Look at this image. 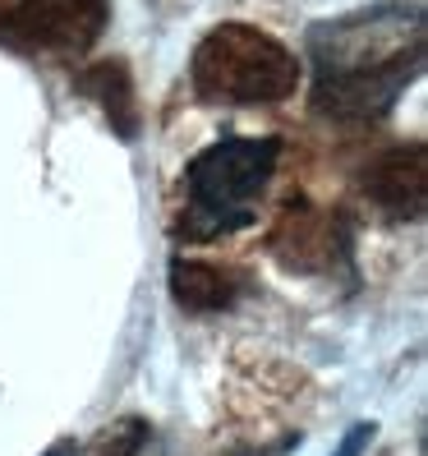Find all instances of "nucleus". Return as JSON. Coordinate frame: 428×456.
<instances>
[{"label":"nucleus","instance_id":"1","mask_svg":"<svg viewBox=\"0 0 428 456\" xmlns=\"http://www.w3.org/2000/svg\"><path fill=\"white\" fill-rule=\"evenodd\" d=\"M313 102L336 120H378L424 61V10L373 5L309 33Z\"/></svg>","mask_w":428,"mask_h":456},{"label":"nucleus","instance_id":"2","mask_svg":"<svg viewBox=\"0 0 428 456\" xmlns=\"http://www.w3.org/2000/svg\"><path fill=\"white\" fill-rule=\"evenodd\" d=\"M277 139H222L184 167V222L190 240H217L254 222V203L277 171Z\"/></svg>","mask_w":428,"mask_h":456},{"label":"nucleus","instance_id":"3","mask_svg":"<svg viewBox=\"0 0 428 456\" xmlns=\"http://www.w3.org/2000/svg\"><path fill=\"white\" fill-rule=\"evenodd\" d=\"M194 93L222 106H258L281 102L300 84V61L290 51L249 23H222L212 28L190 61Z\"/></svg>","mask_w":428,"mask_h":456},{"label":"nucleus","instance_id":"4","mask_svg":"<svg viewBox=\"0 0 428 456\" xmlns=\"http://www.w3.org/2000/svg\"><path fill=\"white\" fill-rule=\"evenodd\" d=\"M0 28L46 51H88L106 28V0H14Z\"/></svg>","mask_w":428,"mask_h":456},{"label":"nucleus","instance_id":"5","mask_svg":"<svg viewBox=\"0 0 428 456\" xmlns=\"http://www.w3.org/2000/svg\"><path fill=\"white\" fill-rule=\"evenodd\" d=\"M368 199L378 203L387 217L419 222L428 208V148L424 143H400L387 148L364 175Z\"/></svg>","mask_w":428,"mask_h":456},{"label":"nucleus","instance_id":"6","mask_svg":"<svg viewBox=\"0 0 428 456\" xmlns=\"http://www.w3.org/2000/svg\"><path fill=\"white\" fill-rule=\"evenodd\" d=\"M267 245H272V254L286 267L309 273V267H323L327 254H332V222L323 217V212H313L309 203H290Z\"/></svg>","mask_w":428,"mask_h":456},{"label":"nucleus","instance_id":"7","mask_svg":"<svg viewBox=\"0 0 428 456\" xmlns=\"http://www.w3.org/2000/svg\"><path fill=\"white\" fill-rule=\"evenodd\" d=\"M171 295H175V305L190 309V314H217L235 300V281L212 263L175 258L171 263Z\"/></svg>","mask_w":428,"mask_h":456},{"label":"nucleus","instance_id":"8","mask_svg":"<svg viewBox=\"0 0 428 456\" xmlns=\"http://www.w3.org/2000/svg\"><path fill=\"white\" fill-rule=\"evenodd\" d=\"M78 93H88L106 120H111L125 139H133V129H139V111H133V78L120 61H106V65H93L84 78H78Z\"/></svg>","mask_w":428,"mask_h":456},{"label":"nucleus","instance_id":"9","mask_svg":"<svg viewBox=\"0 0 428 456\" xmlns=\"http://www.w3.org/2000/svg\"><path fill=\"white\" fill-rule=\"evenodd\" d=\"M148 443V419H120L111 428H101L97 443H93V456H139Z\"/></svg>","mask_w":428,"mask_h":456},{"label":"nucleus","instance_id":"10","mask_svg":"<svg viewBox=\"0 0 428 456\" xmlns=\"http://www.w3.org/2000/svg\"><path fill=\"white\" fill-rule=\"evenodd\" d=\"M368 443H373V424H355L351 434L341 438V447H336L332 456H359V452H364Z\"/></svg>","mask_w":428,"mask_h":456},{"label":"nucleus","instance_id":"11","mask_svg":"<svg viewBox=\"0 0 428 456\" xmlns=\"http://www.w3.org/2000/svg\"><path fill=\"white\" fill-rule=\"evenodd\" d=\"M46 456H74V443H61L56 452H46Z\"/></svg>","mask_w":428,"mask_h":456}]
</instances>
